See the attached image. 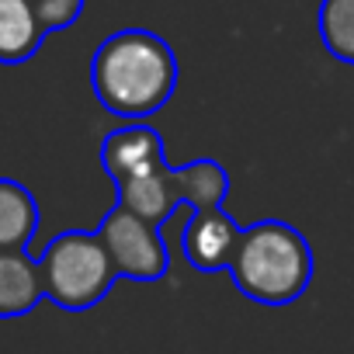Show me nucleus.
Listing matches in <instances>:
<instances>
[{
    "label": "nucleus",
    "mask_w": 354,
    "mask_h": 354,
    "mask_svg": "<svg viewBox=\"0 0 354 354\" xmlns=\"http://www.w3.org/2000/svg\"><path fill=\"white\" fill-rule=\"evenodd\" d=\"M91 87L104 111L139 122L160 111L177 91V56L156 32L122 28L91 59Z\"/></svg>",
    "instance_id": "f257e3e1"
},
{
    "label": "nucleus",
    "mask_w": 354,
    "mask_h": 354,
    "mask_svg": "<svg viewBox=\"0 0 354 354\" xmlns=\"http://www.w3.org/2000/svg\"><path fill=\"white\" fill-rule=\"evenodd\" d=\"M313 268L309 240L288 223L264 219L240 230L226 271L247 299L261 306H288L309 288Z\"/></svg>",
    "instance_id": "f03ea898"
},
{
    "label": "nucleus",
    "mask_w": 354,
    "mask_h": 354,
    "mask_svg": "<svg viewBox=\"0 0 354 354\" xmlns=\"http://www.w3.org/2000/svg\"><path fill=\"white\" fill-rule=\"evenodd\" d=\"M39 271L46 299L66 313L94 309L118 278L101 236L84 230H66L53 236L39 257Z\"/></svg>",
    "instance_id": "7ed1b4c3"
},
{
    "label": "nucleus",
    "mask_w": 354,
    "mask_h": 354,
    "mask_svg": "<svg viewBox=\"0 0 354 354\" xmlns=\"http://www.w3.org/2000/svg\"><path fill=\"white\" fill-rule=\"evenodd\" d=\"M230 195V174L216 160H195L188 167H156L146 177L118 185V205L142 216L153 226H163L177 205L223 209Z\"/></svg>",
    "instance_id": "20e7f679"
},
{
    "label": "nucleus",
    "mask_w": 354,
    "mask_h": 354,
    "mask_svg": "<svg viewBox=\"0 0 354 354\" xmlns=\"http://www.w3.org/2000/svg\"><path fill=\"white\" fill-rule=\"evenodd\" d=\"M97 236L111 257V268L118 278H132V281H156L167 274L170 254L163 243L160 226L146 223L142 216L115 205L104 223L97 226Z\"/></svg>",
    "instance_id": "39448f33"
},
{
    "label": "nucleus",
    "mask_w": 354,
    "mask_h": 354,
    "mask_svg": "<svg viewBox=\"0 0 354 354\" xmlns=\"http://www.w3.org/2000/svg\"><path fill=\"white\" fill-rule=\"evenodd\" d=\"M163 163H167L163 136L153 125H146V122L118 125L101 142V167L108 170V177H111L115 185L146 177V174H153Z\"/></svg>",
    "instance_id": "423d86ee"
},
{
    "label": "nucleus",
    "mask_w": 354,
    "mask_h": 354,
    "mask_svg": "<svg viewBox=\"0 0 354 354\" xmlns=\"http://www.w3.org/2000/svg\"><path fill=\"white\" fill-rule=\"evenodd\" d=\"M236 240H240V226L223 209H198L181 230V254L195 271L216 274L230 268Z\"/></svg>",
    "instance_id": "0eeeda50"
},
{
    "label": "nucleus",
    "mask_w": 354,
    "mask_h": 354,
    "mask_svg": "<svg viewBox=\"0 0 354 354\" xmlns=\"http://www.w3.org/2000/svg\"><path fill=\"white\" fill-rule=\"evenodd\" d=\"M46 42L35 0H0V63H28Z\"/></svg>",
    "instance_id": "6e6552de"
},
{
    "label": "nucleus",
    "mask_w": 354,
    "mask_h": 354,
    "mask_svg": "<svg viewBox=\"0 0 354 354\" xmlns=\"http://www.w3.org/2000/svg\"><path fill=\"white\" fill-rule=\"evenodd\" d=\"M46 299L39 261L28 250H4L0 257V316H25Z\"/></svg>",
    "instance_id": "1a4fd4ad"
},
{
    "label": "nucleus",
    "mask_w": 354,
    "mask_h": 354,
    "mask_svg": "<svg viewBox=\"0 0 354 354\" xmlns=\"http://www.w3.org/2000/svg\"><path fill=\"white\" fill-rule=\"evenodd\" d=\"M39 230L35 195L11 177H0V250H28Z\"/></svg>",
    "instance_id": "9d476101"
},
{
    "label": "nucleus",
    "mask_w": 354,
    "mask_h": 354,
    "mask_svg": "<svg viewBox=\"0 0 354 354\" xmlns=\"http://www.w3.org/2000/svg\"><path fill=\"white\" fill-rule=\"evenodd\" d=\"M316 28L326 53L354 66V0H319Z\"/></svg>",
    "instance_id": "9b49d317"
},
{
    "label": "nucleus",
    "mask_w": 354,
    "mask_h": 354,
    "mask_svg": "<svg viewBox=\"0 0 354 354\" xmlns=\"http://www.w3.org/2000/svg\"><path fill=\"white\" fill-rule=\"evenodd\" d=\"M35 8H39L46 35H53V32L70 28L84 15V0H35Z\"/></svg>",
    "instance_id": "f8f14e48"
}]
</instances>
